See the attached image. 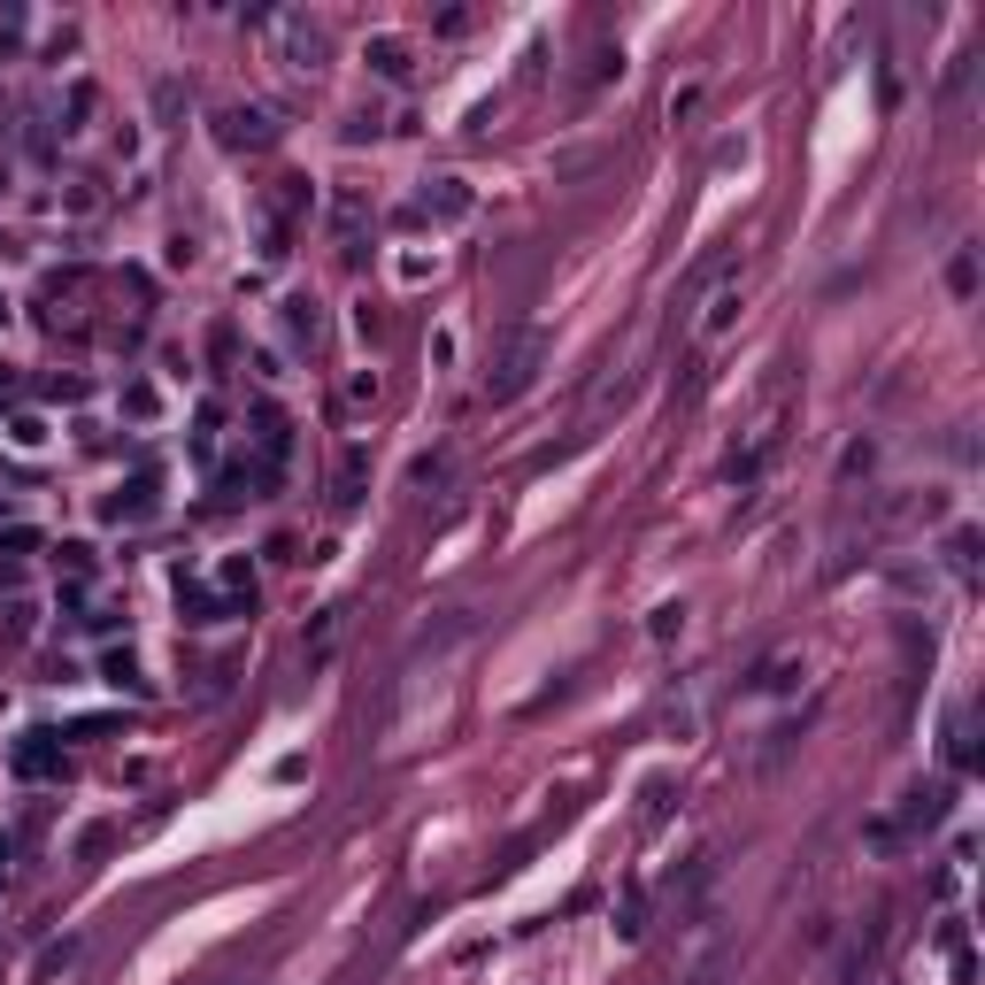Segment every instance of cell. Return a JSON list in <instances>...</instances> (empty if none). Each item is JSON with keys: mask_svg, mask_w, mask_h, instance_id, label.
Listing matches in <instances>:
<instances>
[{"mask_svg": "<svg viewBox=\"0 0 985 985\" xmlns=\"http://www.w3.org/2000/svg\"><path fill=\"white\" fill-rule=\"evenodd\" d=\"M547 354H555V339H547L540 324H508V339H501V354H493V370H485V393H493V401H523L531 386H540Z\"/></svg>", "mask_w": 985, "mask_h": 985, "instance_id": "cell-1", "label": "cell"}, {"mask_svg": "<svg viewBox=\"0 0 985 985\" xmlns=\"http://www.w3.org/2000/svg\"><path fill=\"white\" fill-rule=\"evenodd\" d=\"M947 800H955V785H917V793L901 800V817H885V824H893V839L909 847L917 832H932V824L947 817Z\"/></svg>", "mask_w": 985, "mask_h": 985, "instance_id": "cell-2", "label": "cell"}, {"mask_svg": "<svg viewBox=\"0 0 985 985\" xmlns=\"http://www.w3.org/2000/svg\"><path fill=\"white\" fill-rule=\"evenodd\" d=\"M254 446H262V470L286 478V455H293V424L278 401H254Z\"/></svg>", "mask_w": 985, "mask_h": 985, "instance_id": "cell-3", "label": "cell"}, {"mask_svg": "<svg viewBox=\"0 0 985 985\" xmlns=\"http://www.w3.org/2000/svg\"><path fill=\"white\" fill-rule=\"evenodd\" d=\"M732 324H740V270L708 286V301H700V316H693V331H700V339H724Z\"/></svg>", "mask_w": 985, "mask_h": 985, "instance_id": "cell-4", "label": "cell"}, {"mask_svg": "<svg viewBox=\"0 0 985 985\" xmlns=\"http://www.w3.org/2000/svg\"><path fill=\"white\" fill-rule=\"evenodd\" d=\"M278 39H286V62H293V70H308V77L324 70V31H316L308 16H278Z\"/></svg>", "mask_w": 985, "mask_h": 985, "instance_id": "cell-5", "label": "cell"}, {"mask_svg": "<svg viewBox=\"0 0 985 985\" xmlns=\"http://www.w3.org/2000/svg\"><path fill=\"white\" fill-rule=\"evenodd\" d=\"M424 216L463 224V216H470V186H463V177H431V186H424Z\"/></svg>", "mask_w": 985, "mask_h": 985, "instance_id": "cell-6", "label": "cell"}, {"mask_svg": "<svg viewBox=\"0 0 985 985\" xmlns=\"http://www.w3.org/2000/svg\"><path fill=\"white\" fill-rule=\"evenodd\" d=\"M278 131H270V116L262 109H224V147H270Z\"/></svg>", "mask_w": 985, "mask_h": 985, "instance_id": "cell-7", "label": "cell"}, {"mask_svg": "<svg viewBox=\"0 0 985 985\" xmlns=\"http://www.w3.org/2000/svg\"><path fill=\"white\" fill-rule=\"evenodd\" d=\"M109 516H116V523H139V516H154V478L139 470V478H131V485L109 501Z\"/></svg>", "mask_w": 985, "mask_h": 985, "instance_id": "cell-8", "label": "cell"}, {"mask_svg": "<svg viewBox=\"0 0 985 985\" xmlns=\"http://www.w3.org/2000/svg\"><path fill=\"white\" fill-rule=\"evenodd\" d=\"M54 762H62V755H54L47 732H24V740H16V778H47Z\"/></svg>", "mask_w": 985, "mask_h": 985, "instance_id": "cell-9", "label": "cell"}, {"mask_svg": "<svg viewBox=\"0 0 985 985\" xmlns=\"http://www.w3.org/2000/svg\"><path fill=\"white\" fill-rule=\"evenodd\" d=\"M370 70H378V77H408V39H401V31H378V39H370Z\"/></svg>", "mask_w": 985, "mask_h": 985, "instance_id": "cell-10", "label": "cell"}, {"mask_svg": "<svg viewBox=\"0 0 985 985\" xmlns=\"http://www.w3.org/2000/svg\"><path fill=\"white\" fill-rule=\"evenodd\" d=\"M793 740H800V716H793V724H770L762 747H755V770H778V762L793 755Z\"/></svg>", "mask_w": 985, "mask_h": 985, "instance_id": "cell-11", "label": "cell"}, {"mask_svg": "<svg viewBox=\"0 0 985 985\" xmlns=\"http://www.w3.org/2000/svg\"><path fill=\"white\" fill-rule=\"evenodd\" d=\"M463 632H470V616L455 608V616H446V623H431V632H416V647H408V655H439V647H455Z\"/></svg>", "mask_w": 985, "mask_h": 985, "instance_id": "cell-12", "label": "cell"}, {"mask_svg": "<svg viewBox=\"0 0 985 985\" xmlns=\"http://www.w3.org/2000/svg\"><path fill=\"white\" fill-rule=\"evenodd\" d=\"M747 685H755V693H785V685H800V662H793V655H770Z\"/></svg>", "mask_w": 985, "mask_h": 985, "instance_id": "cell-13", "label": "cell"}, {"mask_svg": "<svg viewBox=\"0 0 985 985\" xmlns=\"http://www.w3.org/2000/svg\"><path fill=\"white\" fill-rule=\"evenodd\" d=\"M732 977H740V962H732L724 947H716V955H700V962L685 970V985H732Z\"/></svg>", "mask_w": 985, "mask_h": 985, "instance_id": "cell-14", "label": "cell"}, {"mask_svg": "<svg viewBox=\"0 0 985 985\" xmlns=\"http://www.w3.org/2000/svg\"><path fill=\"white\" fill-rule=\"evenodd\" d=\"M177 608H193V623H216L224 608H216V593L201 585V578H177Z\"/></svg>", "mask_w": 985, "mask_h": 985, "instance_id": "cell-15", "label": "cell"}, {"mask_svg": "<svg viewBox=\"0 0 985 985\" xmlns=\"http://www.w3.org/2000/svg\"><path fill=\"white\" fill-rule=\"evenodd\" d=\"M640 932H647V893L632 885V893H623V909H616V939H640Z\"/></svg>", "mask_w": 985, "mask_h": 985, "instance_id": "cell-16", "label": "cell"}, {"mask_svg": "<svg viewBox=\"0 0 985 985\" xmlns=\"http://www.w3.org/2000/svg\"><path fill=\"white\" fill-rule=\"evenodd\" d=\"M947 570H955V578H970V570H977V531H970V523L947 540Z\"/></svg>", "mask_w": 985, "mask_h": 985, "instance_id": "cell-17", "label": "cell"}, {"mask_svg": "<svg viewBox=\"0 0 985 985\" xmlns=\"http://www.w3.org/2000/svg\"><path fill=\"white\" fill-rule=\"evenodd\" d=\"M101 678H109L116 693H147V678H139V662H131V655H109V662H101Z\"/></svg>", "mask_w": 985, "mask_h": 985, "instance_id": "cell-18", "label": "cell"}, {"mask_svg": "<svg viewBox=\"0 0 985 985\" xmlns=\"http://www.w3.org/2000/svg\"><path fill=\"white\" fill-rule=\"evenodd\" d=\"M947 286H955V301H970V293H977V254H970V247L947 262Z\"/></svg>", "mask_w": 985, "mask_h": 985, "instance_id": "cell-19", "label": "cell"}, {"mask_svg": "<svg viewBox=\"0 0 985 985\" xmlns=\"http://www.w3.org/2000/svg\"><path fill=\"white\" fill-rule=\"evenodd\" d=\"M286 339H316V301H286Z\"/></svg>", "mask_w": 985, "mask_h": 985, "instance_id": "cell-20", "label": "cell"}, {"mask_svg": "<svg viewBox=\"0 0 985 985\" xmlns=\"http://www.w3.org/2000/svg\"><path fill=\"white\" fill-rule=\"evenodd\" d=\"M647 632H655V640H670V632H685V601H662V608H655V623H647Z\"/></svg>", "mask_w": 985, "mask_h": 985, "instance_id": "cell-21", "label": "cell"}, {"mask_svg": "<svg viewBox=\"0 0 985 985\" xmlns=\"http://www.w3.org/2000/svg\"><path fill=\"white\" fill-rule=\"evenodd\" d=\"M870 463H877V446H870V439H855V446H847V455H839V478H862Z\"/></svg>", "mask_w": 985, "mask_h": 985, "instance_id": "cell-22", "label": "cell"}, {"mask_svg": "<svg viewBox=\"0 0 985 985\" xmlns=\"http://www.w3.org/2000/svg\"><path fill=\"white\" fill-rule=\"evenodd\" d=\"M947 755H955V770H970V716H955V724H947Z\"/></svg>", "mask_w": 985, "mask_h": 985, "instance_id": "cell-23", "label": "cell"}, {"mask_svg": "<svg viewBox=\"0 0 985 985\" xmlns=\"http://www.w3.org/2000/svg\"><path fill=\"white\" fill-rule=\"evenodd\" d=\"M408 478H416V485H439V478H446V455H416Z\"/></svg>", "mask_w": 985, "mask_h": 985, "instance_id": "cell-24", "label": "cell"}, {"mask_svg": "<svg viewBox=\"0 0 985 985\" xmlns=\"http://www.w3.org/2000/svg\"><path fill=\"white\" fill-rule=\"evenodd\" d=\"M62 570H70V578H85V570H93V547H85V540H70V547H62Z\"/></svg>", "mask_w": 985, "mask_h": 985, "instance_id": "cell-25", "label": "cell"}, {"mask_svg": "<svg viewBox=\"0 0 985 985\" xmlns=\"http://www.w3.org/2000/svg\"><path fill=\"white\" fill-rule=\"evenodd\" d=\"M216 585H224V593H254V578H247V563H224V570H216Z\"/></svg>", "mask_w": 985, "mask_h": 985, "instance_id": "cell-26", "label": "cell"}, {"mask_svg": "<svg viewBox=\"0 0 985 985\" xmlns=\"http://www.w3.org/2000/svg\"><path fill=\"white\" fill-rule=\"evenodd\" d=\"M124 408L131 416H154V386H124Z\"/></svg>", "mask_w": 985, "mask_h": 985, "instance_id": "cell-27", "label": "cell"}, {"mask_svg": "<svg viewBox=\"0 0 985 985\" xmlns=\"http://www.w3.org/2000/svg\"><path fill=\"white\" fill-rule=\"evenodd\" d=\"M70 962H77V939H62V947H47V955H39V970H70Z\"/></svg>", "mask_w": 985, "mask_h": 985, "instance_id": "cell-28", "label": "cell"}, {"mask_svg": "<svg viewBox=\"0 0 985 985\" xmlns=\"http://www.w3.org/2000/svg\"><path fill=\"white\" fill-rule=\"evenodd\" d=\"M0 308H9V301H0Z\"/></svg>", "mask_w": 985, "mask_h": 985, "instance_id": "cell-29", "label": "cell"}]
</instances>
